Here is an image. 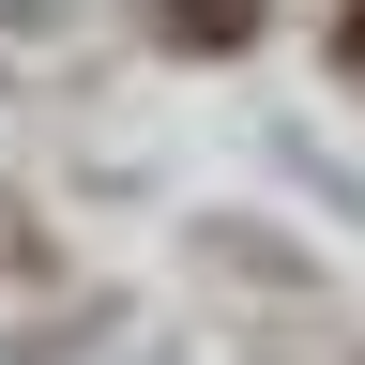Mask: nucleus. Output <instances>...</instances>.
<instances>
[{
	"mask_svg": "<svg viewBox=\"0 0 365 365\" xmlns=\"http://www.w3.org/2000/svg\"><path fill=\"white\" fill-rule=\"evenodd\" d=\"M335 61H350V76H365V0H350V16H335Z\"/></svg>",
	"mask_w": 365,
	"mask_h": 365,
	"instance_id": "obj_2",
	"label": "nucleus"
},
{
	"mask_svg": "<svg viewBox=\"0 0 365 365\" xmlns=\"http://www.w3.org/2000/svg\"><path fill=\"white\" fill-rule=\"evenodd\" d=\"M168 46H198V61H228V46H259V0H153Z\"/></svg>",
	"mask_w": 365,
	"mask_h": 365,
	"instance_id": "obj_1",
	"label": "nucleus"
}]
</instances>
